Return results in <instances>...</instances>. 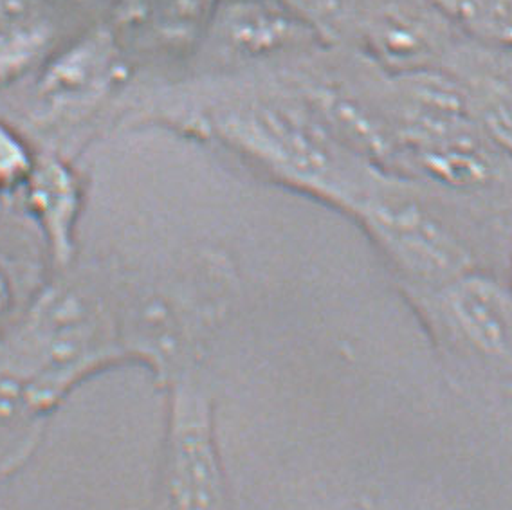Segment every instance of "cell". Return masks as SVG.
Masks as SVG:
<instances>
[{
    "mask_svg": "<svg viewBox=\"0 0 512 510\" xmlns=\"http://www.w3.org/2000/svg\"><path fill=\"white\" fill-rule=\"evenodd\" d=\"M377 226L399 253L422 269L440 271L453 260L448 242L437 226L415 208L384 206L375 211Z\"/></svg>",
    "mask_w": 512,
    "mask_h": 510,
    "instance_id": "7a4b0ae2",
    "label": "cell"
},
{
    "mask_svg": "<svg viewBox=\"0 0 512 510\" xmlns=\"http://www.w3.org/2000/svg\"><path fill=\"white\" fill-rule=\"evenodd\" d=\"M453 26L471 31L493 0H428Z\"/></svg>",
    "mask_w": 512,
    "mask_h": 510,
    "instance_id": "277c9868",
    "label": "cell"
},
{
    "mask_svg": "<svg viewBox=\"0 0 512 510\" xmlns=\"http://www.w3.org/2000/svg\"><path fill=\"white\" fill-rule=\"evenodd\" d=\"M228 37L244 47H273L293 35L296 17L267 0H242L222 15Z\"/></svg>",
    "mask_w": 512,
    "mask_h": 510,
    "instance_id": "3957f363",
    "label": "cell"
},
{
    "mask_svg": "<svg viewBox=\"0 0 512 510\" xmlns=\"http://www.w3.org/2000/svg\"><path fill=\"white\" fill-rule=\"evenodd\" d=\"M220 128L240 148L302 183L334 186L348 174L329 137L291 110L258 105L229 112Z\"/></svg>",
    "mask_w": 512,
    "mask_h": 510,
    "instance_id": "6da1fadb",
    "label": "cell"
}]
</instances>
